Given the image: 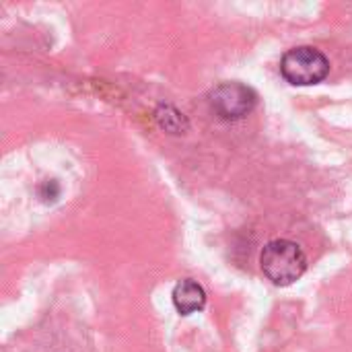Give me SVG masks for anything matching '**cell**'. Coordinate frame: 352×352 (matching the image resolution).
Listing matches in <instances>:
<instances>
[{
  "label": "cell",
  "instance_id": "cell-4",
  "mask_svg": "<svg viewBox=\"0 0 352 352\" xmlns=\"http://www.w3.org/2000/svg\"><path fill=\"white\" fill-rule=\"evenodd\" d=\"M173 305L182 316H192L204 309L206 305V293L202 285H198L192 278H184L173 289Z\"/></svg>",
  "mask_w": 352,
  "mask_h": 352
},
{
  "label": "cell",
  "instance_id": "cell-5",
  "mask_svg": "<svg viewBox=\"0 0 352 352\" xmlns=\"http://www.w3.org/2000/svg\"><path fill=\"white\" fill-rule=\"evenodd\" d=\"M157 122L161 124V128H165L169 134H184V130L188 128V122L184 118V113H179L175 107L171 105H163L157 111Z\"/></svg>",
  "mask_w": 352,
  "mask_h": 352
},
{
  "label": "cell",
  "instance_id": "cell-2",
  "mask_svg": "<svg viewBox=\"0 0 352 352\" xmlns=\"http://www.w3.org/2000/svg\"><path fill=\"white\" fill-rule=\"evenodd\" d=\"M280 74L295 87L322 82L330 74V60L318 47L299 45L289 50L280 60Z\"/></svg>",
  "mask_w": 352,
  "mask_h": 352
},
{
  "label": "cell",
  "instance_id": "cell-1",
  "mask_svg": "<svg viewBox=\"0 0 352 352\" xmlns=\"http://www.w3.org/2000/svg\"><path fill=\"white\" fill-rule=\"evenodd\" d=\"M260 268L272 285L289 287L305 274L307 256L295 241L274 239L264 245L260 254Z\"/></svg>",
  "mask_w": 352,
  "mask_h": 352
},
{
  "label": "cell",
  "instance_id": "cell-3",
  "mask_svg": "<svg viewBox=\"0 0 352 352\" xmlns=\"http://www.w3.org/2000/svg\"><path fill=\"white\" fill-rule=\"evenodd\" d=\"M258 105V93L243 82H223L210 93V107L223 120H241Z\"/></svg>",
  "mask_w": 352,
  "mask_h": 352
}]
</instances>
